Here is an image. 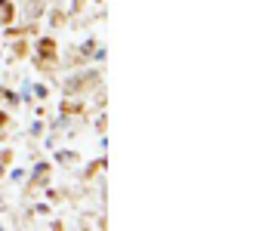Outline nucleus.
Here are the masks:
<instances>
[{"label": "nucleus", "mask_w": 265, "mask_h": 231, "mask_svg": "<svg viewBox=\"0 0 265 231\" xmlns=\"http://www.w3.org/2000/svg\"><path fill=\"white\" fill-rule=\"evenodd\" d=\"M0 173H4V167H0Z\"/></svg>", "instance_id": "f257e3e1"}]
</instances>
